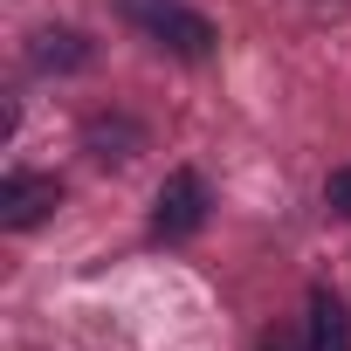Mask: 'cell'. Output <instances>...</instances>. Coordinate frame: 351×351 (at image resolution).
Wrapping results in <instances>:
<instances>
[{
	"label": "cell",
	"mask_w": 351,
	"mask_h": 351,
	"mask_svg": "<svg viewBox=\"0 0 351 351\" xmlns=\"http://www.w3.org/2000/svg\"><path fill=\"white\" fill-rule=\"evenodd\" d=\"M200 221H207V180L193 165L165 172V186L152 200V234L158 241H186V234H200Z\"/></svg>",
	"instance_id": "7a4b0ae2"
},
{
	"label": "cell",
	"mask_w": 351,
	"mask_h": 351,
	"mask_svg": "<svg viewBox=\"0 0 351 351\" xmlns=\"http://www.w3.org/2000/svg\"><path fill=\"white\" fill-rule=\"evenodd\" d=\"M56 200H62V186L49 172H8L0 180V221L8 228H35L42 214H56Z\"/></svg>",
	"instance_id": "3957f363"
},
{
	"label": "cell",
	"mask_w": 351,
	"mask_h": 351,
	"mask_svg": "<svg viewBox=\"0 0 351 351\" xmlns=\"http://www.w3.org/2000/svg\"><path fill=\"white\" fill-rule=\"evenodd\" d=\"M90 49H83V35H69V28H56V35H35V62L42 69H76Z\"/></svg>",
	"instance_id": "5b68a950"
},
{
	"label": "cell",
	"mask_w": 351,
	"mask_h": 351,
	"mask_svg": "<svg viewBox=\"0 0 351 351\" xmlns=\"http://www.w3.org/2000/svg\"><path fill=\"white\" fill-rule=\"evenodd\" d=\"M310 351H351V310L337 289H310Z\"/></svg>",
	"instance_id": "277c9868"
},
{
	"label": "cell",
	"mask_w": 351,
	"mask_h": 351,
	"mask_svg": "<svg viewBox=\"0 0 351 351\" xmlns=\"http://www.w3.org/2000/svg\"><path fill=\"white\" fill-rule=\"evenodd\" d=\"M255 351H303V337H296V330H262Z\"/></svg>",
	"instance_id": "52a82bcc"
},
{
	"label": "cell",
	"mask_w": 351,
	"mask_h": 351,
	"mask_svg": "<svg viewBox=\"0 0 351 351\" xmlns=\"http://www.w3.org/2000/svg\"><path fill=\"white\" fill-rule=\"evenodd\" d=\"M324 200H330V214H344V221H351V165H337V172H330Z\"/></svg>",
	"instance_id": "8992f818"
},
{
	"label": "cell",
	"mask_w": 351,
	"mask_h": 351,
	"mask_svg": "<svg viewBox=\"0 0 351 351\" xmlns=\"http://www.w3.org/2000/svg\"><path fill=\"white\" fill-rule=\"evenodd\" d=\"M124 14L158 42V49H172V56H186V62H200V56H214V21L200 14V8H186V0H124Z\"/></svg>",
	"instance_id": "6da1fadb"
}]
</instances>
